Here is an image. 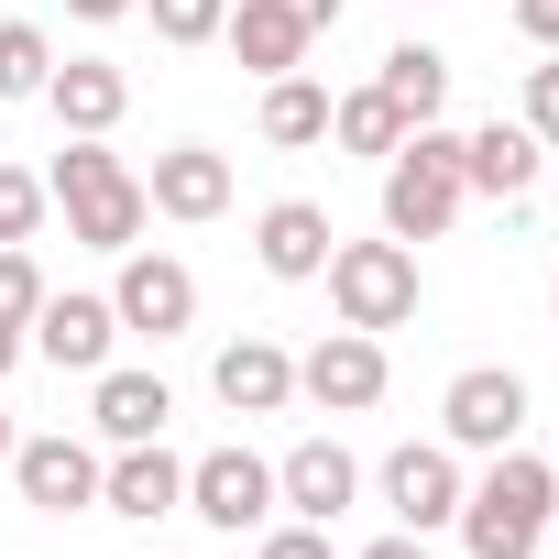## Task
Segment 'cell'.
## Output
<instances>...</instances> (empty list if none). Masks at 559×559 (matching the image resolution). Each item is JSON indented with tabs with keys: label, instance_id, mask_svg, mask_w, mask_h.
<instances>
[{
	"label": "cell",
	"instance_id": "obj_18",
	"mask_svg": "<svg viewBox=\"0 0 559 559\" xmlns=\"http://www.w3.org/2000/svg\"><path fill=\"white\" fill-rule=\"evenodd\" d=\"M537 154H548V143H537L526 121H483V132H461V187H472V198H526V187H537Z\"/></svg>",
	"mask_w": 559,
	"mask_h": 559
},
{
	"label": "cell",
	"instance_id": "obj_33",
	"mask_svg": "<svg viewBox=\"0 0 559 559\" xmlns=\"http://www.w3.org/2000/svg\"><path fill=\"white\" fill-rule=\"evenodd\" d=\"M78 23H121V12H143V0H67Z\"/></svg>",
	"mask_w": 559,
	"mask_h": 559
},
{
	"label": "cell",
	"instance_id": "obj_26",
	"mask_svg": "<svg viewBox=\"0 0 559 559\" xmlns=\"http://www.w3.org/2000/svg\"><path fill=\"white\" fill-rule=\"evenodd\" d=\"M143 12H154V45H219L230 0H143Z\"/></svg>",
	"mask_w": 559,
	"mask_h": 559
},
{
	"label": "cell",
	"instance_id": "obj_14",
	"mask_svg": "<svg viewBox=\"0 0 559 559\" xmlns=\"http://www.w3.org/2000/svg\"><path fill=\"white\" fill-rule=\"evenodd\" d=\"M23 352H45L56 373H99V362L121 352V319H110V297H56V286H45V308H34Z\"/></svg>",
	"mask_w": 559,
	"mask_h": 559
},
{
	"label": "cell",
	"instance_id": "obj_10",
	"mask_svg": "<svg viewBox=\"0 0 559 559\" xmlns=\"http://www.w3.org/2000/svg\"><path fill=\"white\" fill-rule=\"evenodd\" d=\"M362 493V461L341 439H297L286 461H274V515H308V526H341Z\"/></svg>",
	"mask_w": 559,
	"mask_h": 559
},
{
	"label": "cell",
	"instance_id": "obj_36",
	"mask_svg": "<svg viewBox=\"0 0 559 559\" xmlns=\"http://www.w3.org/2000/svg\"><path fill=\"white\" fill-rule=\"evenodd\" d=\"M548 308H559V286H548Z\"/></svg>",
	"mask_w": 559,
	"mask_h": 559
},
{
	"label": "cell",
	"instance_id": "obj_1",
	"mask_svg": "<svg viewBox=\"0 0 559 559\" xmlns=\"http://www.w3.org/2000/svg\"><path fill=\"white\" fill-rule=\"evenodd\" d=\"M45 198L67 209V241H88V252H132V241H143V219H154V198H143V176L110 154V132H67V154H56Z\"/></svg>",
	"mask_w": 559,
	"mask_h": 559
},
{
	"label": "cell",
	"instance_id": "obj_6",
	"mask_svg": "<svg viewBox=\"0 0 559 559\" xmlns=\"http://www.w3.org/2000/svg\"><path fill=\"white\" fill-rule=\"evenodd\" d=\"M187 515L219 526V537L274 526V461H263V450H209V461H187Z\"/></svg>",
	"mask_w": 559,
	"mask_h": 559
},
{
	"label": "cell",
	"instance_id": "obj_7",
	"mask_svg": "<svg viewBox=\"0 0 559 559\" xmlns=\"http://www.w3.org/2000/svg\"><path fill=\"white\" fill-rule=\"evenodd\" d=\"M384 515H395L406 537H439V526L461 515V450H450V439L384 450Z\"/></svg>",
	"mask_w": 559,
	"mask_h": 559
},
{
	"label": "cell",
	"instance_id": "obj_35",
	"mask_svg": "<svg viewBox=\"0 0 559 559\" xmlns=\"http://www.w3.org/2000/svg\"><path fill=\"white\" fill-rule=\"evenodd\" d=\"M0 461H12V406H0Z\"/></svg>",
	"mask_w": 559,
	"mask_h": 559
},
{
	"label": "cell",
	"instance_id": "obj_13",
	"mask_svg": "<svg viewBox=\"0 0 559 559\" xmlns=\"http://www.w3.org/2000/svg\"><path fill=\"white\" fill-rule=\"evenodd\" d=\"M209 395H219L230 417H286V406H297V352L263 341V330H241V341L209 362Z\"/></svg>",
	"mask_w": 559,
	"mask_h": 559
},
{
	"label": "cell",
	"instance_id": "obj_12",
	"mask_svg": "<svg viewBox=\"0 0 559 559\" xmlns=\"http://www.w3.org/2000/svg\"><path fill=\"white\" fill-rule=\"evenodd\" d=\"M99 504H110L121 526L187 515V461H176L165 439H132V450H110V461H99Z\"/></svg>",
	"mask_w": 559,
	"mask_h": 559
},
{
	"label": "cell",
	"instance_id": "obj_3",
	"mask_svg": "<svg viewBox=\"0 0 559 559\" xmlns=\"http://www.w3.org/2000/svg\"><path fill=\"white\" fill-rule=\"evenodd\" d=\"M461 132L450 121H417L395 154H384V230L395 241H439L450 219H461Z\"/></svg>",
	"mask_w": 559,
	"mask_h": 559
},
{
	"label": "cell",
	"instance_id": "obj_25",
	"mask_svg": "<svg viewBox=\"0 0 559 559\" xmlns=\"http://www.w3.org/2000/svg\"><path fill=\"white\" fill-rule=\"evenodd\" d=\"M34 308H45V263H34V241H0V330H34Z\"/></svg>",
	"mask_w": 559,
	"mask_h": 559
},
{
	"label": "cell",
	"instance_id": "obj_5",
	"mask_svg": "<svg viewBox=\"0 0 559 559\" xmlns=\"http://www.w3.org/2000/svg\"><path fill=\"white\" fill-rule=\"evenodd\" d=\"M110 319L132 330V341H176V330H198V274L176 263V252H121V274H110Z\"/></svg>",
	"mask_w": 559,
	"mask_h": 559
},
{
	"label": "cell",
	"instance_id": "obj_31",
	"mask_svg": "<svg viewBox=\"0 0 559 559\" xmlns=\"http://www.w3.org/2000/svg\"><path fill=\"white\" fill-rule=\"evenodd\" d=\"M274 12H297L308 34H341V12H352V0H274Z\"/></svg>",
	"mask_w": 559,
	"mask_h": 559
},
{
	"label": "cell",
	"instance_id": "obj_29",
	"mask_svg": "<svg viewBox=\"0 0 559 559\" xmlns=\"http://www.w3.org/2000/svg\"><path fill=\"white\" fill-rule=\"evenodd\" d=\"M526 132L559 154V45H548V67H526Z\"/></svg>",
	"mask_w": 559,
	"mask_h": 559
},
{
	"label": "cell",
	"instance_id": "obj_22",
	"mask_svg": "<svg viewBox=\"0 0 559 559\" xmlns=\"http://www.w3.org/2000/svg\"><path fill=\"white\" fill-rule=\"evenodd\" d=\"M263 143H286V154H308V143H330V88L297 67V78H263Z\"/></svg>",
	"mask_w": 559,
	"mask_h": 559
},
{
	"label": "cell",
	"instance_id": "obj_20",
	"mask_svg": "<svg viewBox=\"0 0 559 559\" xmlns=\"http://www.w3.org/2000/svg\"><path fill=\"white\" fill-rule=\"evenodd\" d=\"M45 110H56L67 132H110V121L132 110V78H121L110 56H67V67L45 78Z\"/></svg>",
	"mask_w": 559,
	"mask_h": 559
},
{
	"label": "cell",
	"instance_id": "obj_8",
	"mask_svg": "<svg viewBox=\"0 0 559 559\" xmlns=\"http://www.w3.org/2000/svg\"><path fill=\"white\" fill-rule=\"evenodd\" d=\"M384 384H395V373H384V341H373V330H330V341L297 362V395H308L319 417H362V406H384Z\"/></svg>",
	"mask_w": 559,
	"mask_h": 559
},
{
	"label": "cell",
	"instance_id": "obj_15",
	"mask_svg": "<svg viewBox=\"0 0 559 559\" xmlns=\"http://www.w3.org/2000/svg\"><path fill=\"white\" fill-rule=\"evenodd\" d=\"M330 209L319 198H274L263 219H252V252H263V274H274V286H308V274H330Z\"/></svg>",
	"mask_w": 559,
	"mask_h": 559
},
{
	"label": "cell",
	"instance_id": "obj_16",
	"mask_svg": "<svg viewBox=\"0 0 559 559\" xmlns=\"http://www.w3.org/2000/svg\"><path fill=\"white\" fill-rule=\"evenodd\" d=\"M165 417H176L165 373H132V362H99V373H88V428H99L110 450H132V439H165Z\"/></svg>",
	"mask_w": 559,
	"mask_h": 559
},
{
	"label": "cell",
	"instance_id": "obj_2",
	"mask_svg": "<svg viewBox=\"0 0 559 559\" xmlns=\"http://www.w3.org/2000/svg\"><path fill=\"white\" fill-rule=\"evenodd\" d=\"M548 515H559V461H537V450H493V472L461 483V515H450V526H461L472 559H537Z\"/></svg>",
	"mask_w": 559,
	"mask_h": 559
},
{
	"label": "cell",
	"instance_id": "obj_21",
	"mask_svg": "<svg viewBox=\"0 0 559 559\" xmlns=\"http://www.w3.org/2000/svg\"><path fill=\"white\" fill-rule=\"evenodd\" d=\"M330 143H341V154H362V165H384V154L406 143V110L362 78V88H341V99H330Z\"/></svg>",
	"mask_w": 559,
	"mask_h": 559
},
{
	"label": "cell",
	"instance_id": "obj_4",
	"mask_svg": "<svg viewBox=\"0 0 559 559\" xmlns=\"http://www.w3.org/2000/svg\"><path fill=\"white\" fill-rule=\"evenodd\" d=\"M330 308H341V330H406L417 319V241H330Z\"/></svg>",
	"mask_w": 559,
	"mask_h": 559
},
{
	"label": "cell",
	"instance_id": "obj_32",
	"mask_svg": "<svg viewBox=\"0 0 559 559\" xmlns=\"http://www.w3.org/2000/svg\"><path fill=\"white\" fill-rule=\"evenodd\" d=\"M362 559H428V537H406V526H395V537H373Z\"/></svg>",
	"mask_w": 559,
	"mask_h": 559
},
{
	"label": "cell",
	"instance_id": "obj_19",
	"mask_svg": "<svg viewBox=\"0 0 559 559\" xmlns=\"http://www.w3.org/2000/svg\"><path fill=\"white\" fill-rule=\"evenodd\" d=\"M219 45H230V56H241L252 78H297L319 34H308L297 12H274V0H230V23H219Z\"/></svg>",
	"mask_w": 559,
	"mask_h": 559
},
{
	"label": "cell",
	"instance_id": "obj_11",
	"mask_svg": "<svg viewBox=\"0 0 559 559\" xmlns=\"http://www.w3.org/2000/svg\"><path fill=\"white\" fill-rule=\"evenodd\" d=\"M12 483H23V504L34 515H88L99 504V450L88 439H12Z\"/></svg>",
	"mask_w": 559,
	"mask_h": 559
},
{
	"label": "cell",
	"instance_id": "obj_24",
	"mask_svg": "<svg viewBox=\"0 0 559 559\" xmlns=\"http://www.w3.org/2000/svg\"><path fill=\"white\" fill-rule=\"evenodd\" d=\"M45 78H56L45 23H0V99H45Z\"/></svg>",
	"mask_w": 559,
	"mask_h": 559
},
{
	"label": "cell",
	"instance_id": "obj_28",
	"mask_svg": "<svg viewBox=\"0 0 559 559\" xmlns=\"http://www.w3.org/2000/svg\"><path fill=\"white\" fill-rule=\"evenodd\" d=\"M252 559H341V548H330V526H308V515H274V526H252Z\"/></svg>",
	"mask_w": 559,
	"mask_h": 559
},
{
	"label": "cell",
	"instance_id": "obj_34",
	"mask_svg": "<svg viewBox=\"0 0 559 559\" xmlns=\"http://www.w3.org/2000/svg\"><path fill=\"white\" fill-rule=\"evenodd\" d=\"M12 362H23V330H0V384H12Z\"/></svg>",
	"mask_w": 559,
	"mask_h": 559
},
{
	"label": "cell",
	"instance_id": "obj_30",
	"mask_svg": "<svg viewBox=\"0 0 559 559\" xmlns=\"http://www.w3.org/2000/svg\"><path fill=\"white\" fill-rule=\"evenodd\" d=\"M515 34L548 56V45H559V0H515Z\"/></svg>",
	"mask_w": 559,
	"mask_h": 559
},
{
	"label": "cell",
	"instance_id": "obj_23",
	"mask_svg": "<svg viewBox=\"0 0 559 559\" xmlns=\"http://www.w3.org/2000/svg\"><path fill=\"white\" fill-rule=\"evenodd\" d=\"M373 88H384V99L406 110V132H417V121H439V99H450V56H439V45H395V56L373 67Z\"/></svg>",
	"mask_w": 559,
	"mask_h": 559
},
{
	"label": "cell",
	"instance_id": "obj_9",
	"mask_svg": "<svg viewBox=\"0 0 559 559\" xmlns=\"http://www.w3.org/2000/svg\"><path fill=\"white\" fill-rule=\"evenodd\" d=\"M439 428H450V450H515V428H526V373H504V362L450 373Z\"/></svg>",
	"mask_w": 559,
	"mask_h": 559
},
{
	"label": "cell",
	"instance_id": "obj_17",
	"mask_svg": "<svg viewBox=\"0 0 559 559\" xmlns=\"http://www.w3.org/2000/svg\"><path fill=\"white\" fill-rule=\"evenodd\" d=\"M143 198H154V219H219V209H230V154H209V143H165L154 176H143Z\"/></svg>",
	"mask_w": 559,
	"mask_h": 559
},
{
	"label": "cell",
	"instance_id": "obj_27",
	"mask_svg": "<svg viewBox=\"0 0 559 559\" xmlns=\"http://www.w3.org/2000/svg\"><path fill=\"white\" fill-rule=\"evenodd\" d=\"M45 209H56V198H45V176L0 165V241H34V230H45Z\"/></svg>",
	"mask_w": 559,
	"mask_h": 559
}]
</instances>
